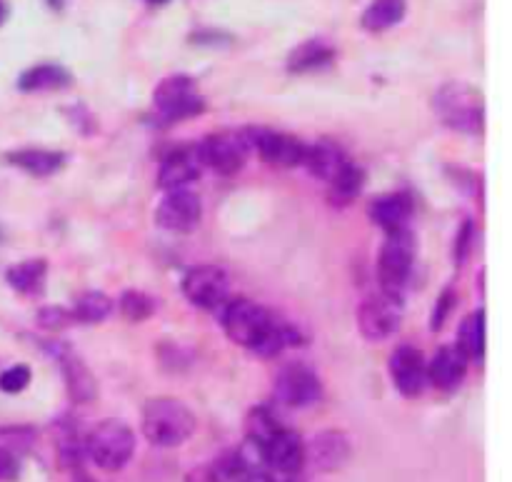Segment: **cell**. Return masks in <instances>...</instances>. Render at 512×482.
Segmentation results:
<instances>
[{"instance_id":"6da1fadb","label":"cell","mask_w":512,"mask_h":482,"mask_svg":"<svg viewBox=\"0 0 512 482\" xmlns=\"http://www.w3.org/2000/svg\"><path fill=\"white\" fill-rule=\"evenodd\" d=\"M223 330L233 343L258 358H275L283 350L303 345V335L293 325L283 323L268 308L248 298H233L225 303Z\"/></svg>"},{"instance_id":"7a4b0ae2","label":"cell","mask_w":512,"mask_h":482,"mask_svg":"<svg viewBox=\"0 0 512 482\" xmlns=\"http://www.w3.org/2000/svg\"><path fill=\"white\" fill-rule=\"evenodd\" d=\"M433 108L440 123L455 133L480 135L485 130V98L475 85L463 83V80H450L440 85L433 98Z\"/></svg>"},{"instance_id":"3957f363","label":"cell","mask_w":512,"mask_h":482,"mask_svg":"<svg viewBox=\"0 0 512 482\" xmlns=\"http://www.w3.org/2000/svg\"><path fill=\"white\" fill-rule=\"evenodd\" d=\"M195 433V413L173 398H155L143 408V435L155 448H180Z\"/></svg>"},{"instance_id":"277c9868","label":"cell","mask_w":512,"mask_h":482,"mask_svg":"<svg viewBox=\"0 0 512 482\" xmlns=\"http://www.w3.org/2000/svg\"><path fill=\"white\" fill-rule=\"evenodd\" d=\"M135 433L128 423L118 418L103 420L95 425L85 438V455L98 465L100 470L118 473L133 460Z\"/></svg>"},{"instance_id":"5b68a950","label":"cell","mask_w":512,"mask_h":482,"mask_svg":"<svg viewBox=\"0 0 512 482\" xmlns=\"http://www.w3.org/2000/svg\"><path fill=\"white\" fill-rule=\"evenodd\" d=\"M415 255H418V240H415L413 230H403V233H393L385 238L378 258L380 293L403 300L415 268Z\"/></svg>"},{"instance_id":"8992f818","label":"cell","mask_w":512,"mask_h":482,"mask_svg":"<svg viewBox=\"0 0 512 482\" xmlns=\"http://www.w3.org/2000/svg\"><path fill=\"white\" fill-rule=\"evenodd\" d=\"M153 108L163 123H180V120L198 118L205 110V100L200 95L198 83L190 75L175 73L160 80L153 90Z\"/></svg>"},{"instance_id":"52a82bcc","label":"cell","mask_w":512,"mask_h":482,"mask_svg":"<svg viewBox=\"0 0 512 482\" xmlns=\"http://www.w3.org/2000/svg\"><path fill=\"white\" fill-rule=\"evenodd\" d=\"M245 143L250 153H258L260 160L275 168H298L305 158V143L290 133L270 128H245Z\"/></svg>"},{"instance_id":"ba28073f","label":"cell","mask_w":512,"mask_h":482,"mask_svg":"<svg viewBox=\"0 0 512 482\" xmlns=\"http://www.w3.org/2000/svg\"><path fill=\"white\" fill-rule=\"evenodd\" d=\"M203 168L215 170L220 175H238L248 163L250 148L245 143L243 130L240 133H213L195 145Z\"/></svg>"},{"instance_id":"9c48e42d","label":"cell","mask_w":512,"mask_h":482,"mask_svg":"<svg viewBox=\"0 0 512 482\" xmlns=\"http://www.w3.org/2000/svg\"><path fill=\"white\" fill-rule=\"evenodd\" d=\"M403 325V300L390 298V295L378 293L363 300L358 310V328L365 340L383 343L393 338Z\"/></svg>"},{"instance_id":"30bf717a","label":"cell","mask_w":512,"mask_h":482,"mask_svg":"<svg viewBox=\"0 0 512 482\" xmlns=\"http://www.w3.org/2000/svg\"><path fill=\"white\" fill-rule=\"evenodd\" d=\"M183 295L200 310H218L228 303L230 278L218 265H195L183 278Z\"/></svg>"},{"instance_id":"8fae6325","label":"cell","mask_w":512,"mask_h":482,"mask_svg":"<svg viewBox=\"0 0 512 482\" xmlns=\"http://www.w3.org/2000/svg\"><path fill=\"white\" fill-rule=\"evenodd\" d=\"M275 398L288 408H310L323 398V383L305 363H290L275 375Z\"/></svg>"},{"instance_id":"7c38bea8","label":"cell","mask_w":512,"mask_h":482,"mask_svg":"<svg viewBox=\"0 0 512 482\" xmlns=\"http://www.w3.org/2000/svg\"><path fill=\"white\" fill-rule=\"evenodd\" d=\"M203 218V203L193 190H170L155 208V223L168 233H190Z\"/></svg>"},{"instance_id":"4fadbf2b","label":"cell","mask_w":512,"mask_h":482,"mask_svg":"<svg viewBox=\"0 0 512 482\" xmlns=\"http://www.w3.org/2000/svg\"><path fill=\"white\" fill-rule=\"evenodd\" d=\"M390 378L405 398H418L428 388V360L413 345H400L390 355Z\"/></svg>"},{"instance_id":"5bb4252c","label":"cell","mask_w":512,"mask_h":482,"mask_svg":"<svg viewBox=\"0 0 512 482\" xmlns=\"http://www.w3.org/2000/svg\"><path fill=\"white\" fill-rule=\"evenodd\" d=\"M263 465L273 468L275 473L295 475L305 465V443L295 430H278L268 443L260 448Z\"/></svg>"},{"instance_id":"9a60e30c","label":"cell","mask_w":512,"mask_h":482,"mask_svg":"<svg viewBox=\"0 0 512 482\" xmlns=\"http://www.w3.org/2000/svg\"><path fill=\"white\" fill-rule=\"evenodd\" d=\"M203 163L198 158V148H175L163 158L158 168V185L170 193V190H185L190 183L200 178Z\"/></svg>"},{"instance_id":"2e32d148","label":"cell","mask_w":512,"mask_h":482,"mask_svg":"<svg viewBox=\"0 0 512 482\" xmlns=\"http://www.w3.org/2000/svg\"><path fill=\"white\" fill-rule=\"evenodd\" d=\"M468 365L470 360L465 358L458 345H443L428 363V385L443 390V393H453L468 375Z\"/></svg>"},{"instance_id":"e0dca14e","label":"cell","mask_w":512,"mask_h":482,"mask_svg":"<svg viewBox=\"0 0 512 482\" xmlns=\"http://www.w3.org/2000/svg\"><path fill=\"white\" fill-rule=\"evenodd\" d=\"M350 440L340 430H323L313 438V443L305 445V463H313L315 468L330 473V470H340L348 463Z\"/></svg>"},{"instance_id":"ac0fdd59","label":"cell","mask_w":512,"mask_h":482,"mask_svg":"<svg viewBox=\"0 0 512 482\" xmlns=\"http://www.w3.org/2000/svg\"><path fill=\"white\" fill-rule=\"evenodd\" d=\"M58 363L60 373H63L65 388H68V395L73 403H93L98 398V380H95L93 370L68 348H58Z\"/></svg>"},{"instance_id":"d6986e66","label":"cell","mask_w":512,"mask_h":482,"mask_svg":"<svg viewBox=\"0 0 512 482\" xmlns=\"http://www.w3.org/2000/svg\"><path fill=\"white\" fill-rule=\"evenodd\" d=\"M413 215H415V205L408 193L380 195V198L373 200V205H370V218L375 220L378 228L385 230V235L410 230Z\"/></svg>"},{"instance_id":"ffe728a7","label":"cell","mask_w":512,"mask_h":482,"mask_svg":"<svg viewBox=\"0 0 512 482\" xmlns=\"http://www.w3.org/2000/svg\"><path fill=\"white\" fill-rule=\"evenodd\" d=\"M350 160L345 158L343 150L335 143H328V140H320V143L305 145V158L303 165L313 178L323 180V183H330L340 170L348 165Z\"/></svg>"},{"instance_id":"44dd1931","label":"cell","mask_w":512,"mask_h":482,"mask_svg":"<svg viewBox=\"0 0 512 482\" xmlns=\"http://www.w3.org/2000/svg\"><path fill=\"white\" fill-rule=\"evenodd\" d=\"M73 85V73L58 63H40L23 70L18 78V90L23 93H50V90H65Z\"/></svg>"},{"instance_id":"7402d4cb","label":"cell","mask_w":512,"mask_h":482,"mask_svg":"<svg viewBox=\"0 0 512 482\" xmlns=\"http://www.w3.org/2000/svg\"><path fill=\"white\" fill-rule=\"evenodd\" d=\"M5 160H8L13 168L23 170V173L28 175H35V178H50V175H55L58 170H63L65 153L45 148H23L8 153Z\"/></svg>"},{"instance_id":"603a6c76","label":"cell","mask_w":512,"mask_h":482,"mask_svg":"<svg viewBox=\"0 0 512 482\" xmlns=\"http://www.w3.org/2000/svg\"><path fill=\"white\" fill-rule=\"evenodd\" d=\"M338 58V50L323 38H313L300 43L298 48L290 50L288 55V70L290 73H313V70H323L328 65L335 63Z\"/></svg>"},{"instance_id":"cb8c5ba5","label":"cell","mask_w":512,"mask_h":482,"mask_svg":"<svg viewBox=\"0 0 512 482\" xmlns=\"http://www.w3.org/2000/svg\"><path fill=\"white\" fill-rule=\"evenodd\" d=\"M5 280L15 293L25 295V298H38V295H43L45 280H48V263L43 258L15 263L5 270Z\"/></svg>"},{"instance_id":"d4e9b609","label":"cell","mask_w":512,"mask_h":482,"mask_svg":"<svg viewBox=\"0 0 512 482\" xmlns=\"http://www.w3.org/2000/svg\"><path fill=\"white\" fill-rule=\"evenodd\" d=\"M455 345L463 350L470 363H480L485 358V350H488V318H485L483 308L475 310L473 315L463 320Z\"/></svg>"},{"instance_id":"484cf974","label":"cell","mask_w":512,"mask_h":482,"mask_svg":"<svg viewBox=\"0 0 512 482\" xmlns=\"http://www.w3.org/2000/svg\"><path fill=\"white\" fill-rule=\"evenodd\" d=\"M408 13V0H373L360 15V25L368 33H383L395 28Z\"/></svg>"},{"instance_id":"4316f807","label":"cell","mask_w":512,"mask_h":482,"mask_svg":"<svg viewBox=\"0 0 512 482\" xmlns=\"http://www.w3.org/2000/svg\"><path fill=\"white\" fill-rule=\"evenodd\" d=\"M363 185H365L363 168H358L355 163H348L328 183V200L335 205V208H345V205H350L355 198H358Z\"/></svg>"},{"instance_id":"83f0119b","label":"cell","mask_w":512,"mask_h":482,"mask_svg":"<svg viewBox=\"0 0 512 482\" xmlns=\"http://www.w3.org/2000/svg\"><path fill=\"white\" fill-rule=\"evenodd\" d=\"M70 313H73L75 323L98 325L113 315V300H110L105 293H100V290H90V293H83L78 300H75Z\"/></svg>"},{"instance_id":"f1b7e54d","label":"cell","mask_w":512,"mask_h":482,"mask_svg":"<svg viewBox=\"0 0 512 482\" xmlns=\"http://www.w3.org/2000/svg\"><path fill=\"white\" fill-rule=\"evenodd\" d=\"M285 425L275 418V413L265 405H258L248 413V420H245V430H248V443H253L255 448H263L270 438H273L278 430H283Z\"/></svg>"},{"instance_id":"f546056e","label":"cell","mask_w":512,"mask_h":482,"mask_svg":"<svg viewBox=\"0 0 512 482\" xmlns=\"http://www.w3.org/2000/svg\"><path fill=\"white\" fill-rule=\"evenodd\" d=\"M118 308L125 320L140 323V320H148L150 315L155 313V300L150 298L148 293H143V290H125V293L120 295Z\"/></svg>"},{"instance_id":"4dcf8cb0","label":"cell","mask_w":512,"mask_h":482,"mask_svg":"<svg viewBox=\"0 0 512 482\" xmlns=\"http://www.w3.org/2000/svg\"><path fill=\"white\" fill-rule=\"evenodd\" d=\"M73 313L68 308H60V305H48V308L38 310V325L48 333H63L73 325Z\"/></svg>"},{"instance_id":"1f68e13d","label":"cell","mask_w":512,"mask_h":482,"mask_svg":"<svg viewBox=\"0 0 512 482\" xmlns=\"http://www.w3.org/2000/svg\"><path fill=\"white\" fill-rule=\"evenodd\" d=\"M30 378H33V375H30L28 365H13V368L0 373V390L8 395H18L28 388Z\"/></svg>"},{"instance_id":"d6a6232c","label":"cell","mask_w":512,"mask_h":482,"mask_svg":"<svg viewBox=\"0 0 512 482\" xmlns=\"http://www.w3.org/2000/svg\"><path fill=\"white\" fill-rule=\"evenodd\" d=\"M455 308V290H445L443 295H440V300L435 303L433 308V318H430V328L433 330H440L445 325V320H448V315L453 313Z\"/></svg>"},{"instance_id":"836d02e7","label":"cell","mask_w":512,"mask_h":482,"mask_svg":"<svg viewBox=\"0 0 512 482\" xmlns=\"http://www.w3.org/2000/svg\"><path fill=\"white\" fill-rule=\"evenodd\" d=\"M473 240H475V223H465L463 230H460L458 235V245H455V255H458V260L463 263L465 258L470 255V248H473Z\"/></svg>"},{"instance_id":"e575fe53","label":"cell","mask_w":512,"mask_h":482,"mask_svg":"<svg viewBox=\"0 0 512 482\" xmlns=\"http://www.w3.org/2000/svg\"><path fill=\"white\" fill-rule=\"evenodd\" d=\"M240 482H275L273 478H270L268 473H258V470H255V473H250V475H245L243 480Z\"/></svg>"},{"instance_id":"d590c367","label":"cell","mask_w":512,"mask_h":482,"mask_svg":"<svg viewBox=\"0 0 512 482\" xmlns=\"http://www.w3.org/2000/svg\"><path fill=\"white\" fill-rule=\"evenodd\" d=\"M8 13H10L8 3H5V0H0V28H3V23L8 20Z\"/></svg>"},{"instance_id":"8d00e7d4","label":"cell","mask_w":512,"mask_h":482,"mask_svg":"<svg viewBox=\"0 0 512 482\" xmlns=\"http://www.w3.org/2000/svg\"><path fill=\"white\" fill-rule=\"evenodd\" d=\"M63 3H65V0H48V5H50V8H55V10H60V8H63Z\"/></svg>"},{"instance_id":"74e56055","label":"cell","mask_w":512,"mask_h":482,"mask_svg":"<svg viewBox=\"0 0 512 482\" xmlns=\"http://www.w3.org/2000/svg\"><path fill=\"white\" fill-rule=\"evenodd\" d=\"M148 3L150 5H165V3H168V0H148Z\"/></svg>"},{"instance_id":"f35d334b","label":"cell","mask_w":512,"mask_h":482,"mask_svg":"<svg viewBox=\"0 0 512 482\" xmlns=\"http://www.w3.org/2000/svg\"><path fill=\"white\" fill-rule=\"evenodd\" d=\"M75 482H95V480H90V478H83V475H80V478L75 480Z\"/></svg>"},{"instance_id":"ab89813d","label":"cell","mask_w":512,"mask_h":482,"mask_svg":"<svg viewBox=\"0 0 512 482\" xmlns=\"http://www.w3.org/2000/svg\"><path fill=\"white\" fill-rule=\"evenodd\" d=\"M0 238H3V235H0Z\"/></svg>"}]
</instances>
